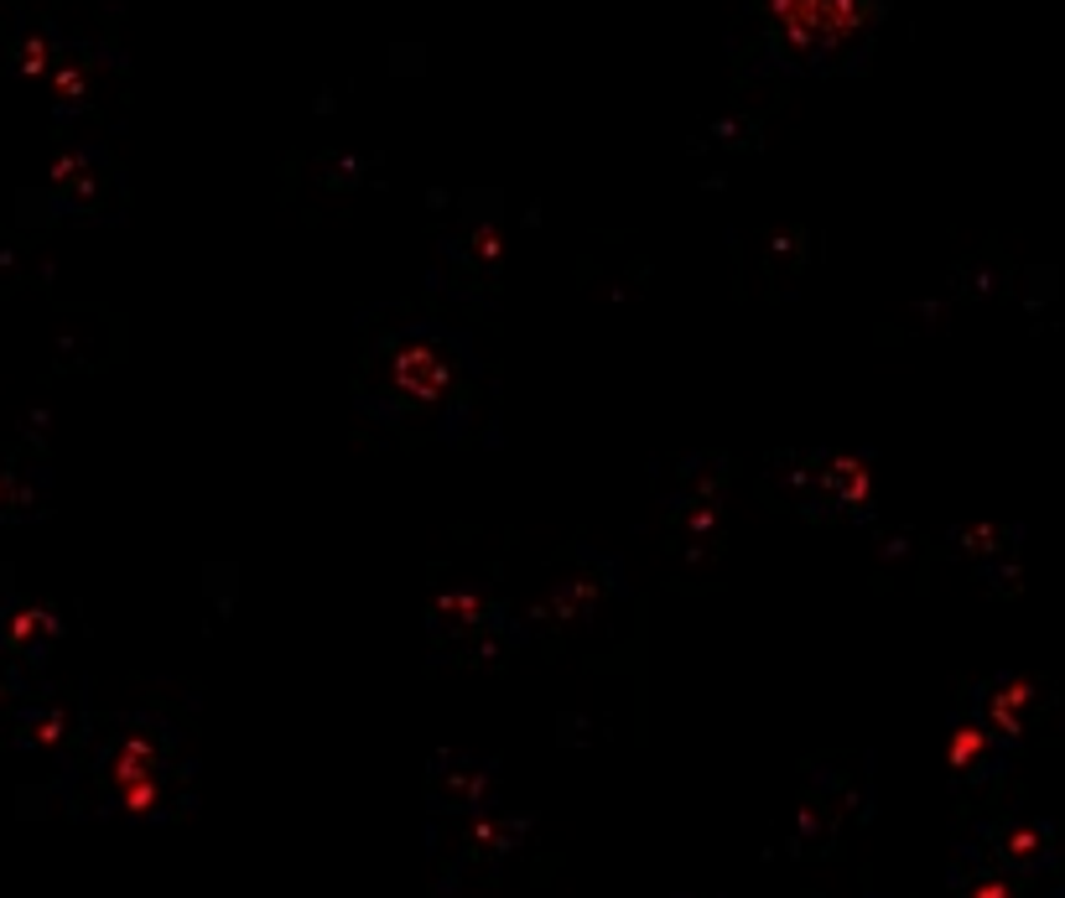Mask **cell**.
Instances as JSON below:
<instances>
[{
	"label": "cell",
	"instance_id": "obj_1",
	"mask_svg": "<svg viewBox=\"0 0 1065 898\" xmlns=\"http://www.w3.org/2000/svg\"><path fill=\"white\" fill-rule=\"evenodd\" d=\"M982 898H998V894H982Z\"/></svg>",
	"mask_w": 1065,
	"mask_h": 898
}]
</instances>
